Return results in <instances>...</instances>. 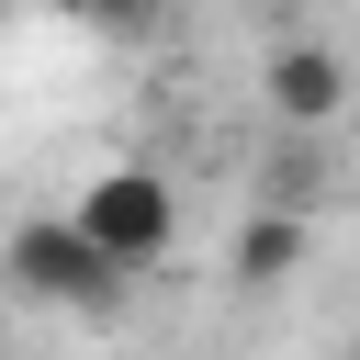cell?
Masks as SVG:
<instances>
[{
    "instance_id": "obj_1",
    "label": "cell",
    "mask_w": 360,
    "mask_h": 360,
    "mask_svg": "<svg viewBox=\"0 0 360 360\" xmlns=\"http://www.w3.org/2000/svg\"><path fill=\"white\" fill-rule=\"evenodd\" d=\"M0 281H11L22 304L90 315V326H112V315H124V292H135V270H124V259H101V248L79 236V214H22V225L0 236Z\"/></svg>"
},
{
    "instance_id": "obj_2",
    "label": "cell",
    "mask_w": 360,
    "mask_h": 360,
    "mask_svg": "<svg viewBox=\"0 0 360 360\" xmlns=\"http://www.w3.org/2000/svg\"><path fill=\"white\" fill-rule=\"evenodd\" d=\"M68 214H79V236H90L101 259H124V270H158V259L180 248V180H169L158 158L90 169V191H79Z\"/></svg>"
},
{
    "instance_id": "obj_3",
    "label": "cell",
    "mask_w": 360,
    "mask_h": 360,
    "mask_svg": "<svg viewBox=\"0 0 360 360\" xmlns=\"http://www.w3.org/2000/svg\"><path fill=\"white\" fill-rule=\"evenodd\" d=\"M259 101H270L281 135H326V124H349L360 68H349L326 34H270V45H259Z\"/></svg>"
},
{
    "instance_id": "obj_4",
    "label": "cell",
    "mask_w": 360,
    "mask_h": 360,
    "mask_svg": "<svg viewBox=\"0 0 360 360\" xmlns=\"http://www.w3.org/2000/svg\"><path fill=\"white\" fill-rule=\"evenodd\" d=\"M292 270H304V202H259L236 225V248H225V281L236 292H281Z\"/></svg>"
},
{
    "instance_id": "obj_5",
    "label": "cell",
    "mask_w": 360,
    "mask_h": 360,
    "mask_svg": "<svg viewBox=\"0 0 360 360\" xmlns=\"http://www.w3.org/2000/svg\"><path fill=\"white\" fill-rule=\"evenodd\" d=\"M79 11H90L112 45H158V34H169V0H79Z\"/></svg>"
},
{
    "instance_id": "obj_6",
    "label": "cell",
    "mask_w": 360,
    "mask_h": 360,
    "mask_svg": "<svg viewBox=\"0 0 360 360\" xmlns=\"http://www.w3.org/2000/svg\"><path fill=\"white\" fill-rule=\"evenodd\" d=\"M304 11H315V0H259V22H304Z\"/></svg>"
},
{
    "instance_id": "obj_7",
    "label": "cell",
    "mask_w": 360,
    "mask_h": 360,
    "mask_svg": "<svg viewBox=\"0 0 360 360\" xmlns=\"http://www.w3.org/2000/svg\"><path fill=\"white\" fill-rule=\"evenodd\" d=\"M56 11H79V0H56Z\"/></svg>"
},
{
    "instance_id": "obj_8",
    "label": "cell",
    "mask_w": 360,
    "mask_h": 360,
    "mask_svg": "<svg viewBox=\"0 0 360 360\" xmlns=\"http://www.w3.org/2000/svg\"><path fill=\"white\" fill-rule=\"evenodd\" d=\"M349 360H360V338H349Z\"/></svg>"
},
{
    "instance_id": "obj_9",
    "label": "cell",
    "mask_w": 360,
    "mask_h": 360,
    "mask_svg": "<svg viewBox=\"0 0 360 360\" xmlns=\"http://www.w3.org/2000/svg\"><path fill=\"white\" fill-rule=\"evenodd\" d=\"M0 11H11V0H0Z\"/></svg>"
}]
</instances>
